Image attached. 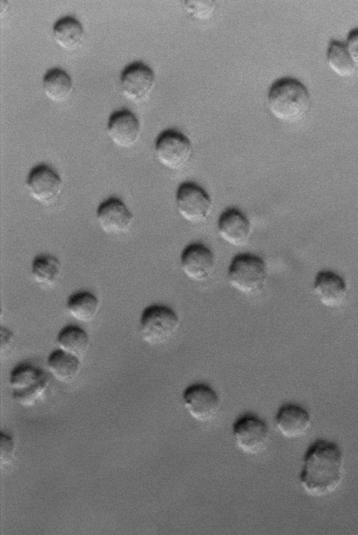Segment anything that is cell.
I'll return each instance as SVG.
<instances>
[{
    "instance_id": "d6986e66",
    "label": "cell",
    "mask_w": 358,
    "mask_h": 535,
    "mask_svg": "<svg viewBox=\"0 0 358 535\" xmlns=\"http://www.w3.org/2000/svg\"><path fill=\"white\" fill-rule=\"evenodd\" d=\"M47 367L56 380L69 383L78 375L81 364L79 357L59 348L48 355Z\"/></svg>"
},
{
    "instance_id": "9c48e42d",
    "label": "cell",
    "mask_w": 358,
    "mask_h": 535,
    "mask_svg": "<svg viewBox=\"0 0 358 535\" xmlns=\"http://www.w3.org/2000/svg\"><path fill=\"white\" fill-rule=\"evenodd\" d=\"M182 401L189 414L201 422L213 420L220 407L218 394L205 383H195L187 387L182 393Z\"/></svg>"
},
{
    "instance_id": "5bb4252c",
    "label": "cell",
    "mask_w": 358,
    "mask_h": 535,
    "mask_svg": "<svg viewBox=\"0 0 358 535\" xmlns=\"http://www.w3.org/2000/svg\"><path fill=\"white\" fill-rule=\"evenodd\" d=\"M141 127L136 116L122 108L113 112L107 124V134L113 143L120 148H129L138 141Z\"/></svg>"
},
{
    "instance_id": "52a82bcc",
    "label": "cell",
    "mask_w": 358,
    "mask_h": 535,
    "mask_svg": "<svg viewBox=\"0 0 358 535\" xmlns=\"http://www.w3.org/2000/svg\"><path fill=\"white\" fill-rule=\"evenodd\" d=\"M176 204L180 215L192 224L205 221L212 208V200L208 193L192 181L179 185L176 192Z\"/></svg>"
},
{
    "instance_id": "4316f807",
    "label": "cell",
    "mask_w": 358,
    "mask_h": 535,
    "mask_svg": "<svg viewBox=\"0 0 358 535\" xmlns=\"http://www.w3.org/2000/svg\"><path fill=\"white\" fill-rule=\"evenodd\" d=\"M15 336L12 331L6 327H1V357H7L13 350Z\"/></svg>"
},
{
    "instance_id": "4fadbf2b",
    "label": "cell",
    "mask_w": 358,
    "mask_h": 535,
    "mask_svg": "<svg viewBox=\"0 0 358 535\" xmlns=\"http://www.w3.org/2000/svg\"><path fill=\"white\" fill-rule=\"evenodd\" d=\"M96 218L101 229L113 235L127 232L134 221V216L127 206L116 197L107 199L99 204Z\"/></svg>"
},
{
    "instance_id": "e0dca14e",
    "label": "cell",
    "mask_w": 358,
    "mask_h": 535,
    "mask_svg": "<svg viewBox=\"0 0 358 535\" xmlns=\"http://www.w3.org/2000/svg\"><path fill=\"white\" fill-rule=\"evenodd\" d=\"M313 291L323 306L336 308L345 301L348 288L341 276L331 271L323 270L319 271L315 277Z\"/></svg>"
},
{
    "instance_id": "9a60e30c",
    "label": "cell",
    "mask_w": 358,
    "mask_h": 535,
    "mask_svg": "<svg viewBox=\"0 0 358 535\" xmlns=\"http://www.w3.org/2000/svg\"><path fill=\"white\" fill-rule=\"evenodd\" d=\"M217 231L221 238L229 245H244L251 233V224L247 216L239 209L229 208L220 215Z\"/></svg>"
},
{
    "instance_id": "ba28073f",
    "label": "cell",
    "mask_w": 358,
    "mask_h": 535,
    "mask_svg": "<svg viewBox=\"0 0 358 535\" xmlns=\"http://www.w3.org/2000/svg\"><path fill=\"white\" fill-rule=\"evenodd\" d=\"M233 436L236 445L241 452L256 455L267 446L270 432L265 421L256 415L247 414L234 423Z\"/></svg>"
},
{
    "instance_id": "cb8c5ba5",
    "label": "cell",
    "mask_w": 358,
    "mask_h": 535,
    "mask_svg": "<svg viewBox=\"0 0 358 535\" xmlns=\"http://www.w3.org/2000/svg\"><path fill=\"white\" fill-rule=\"evenodd\" d=\"M31 273L37 283L45 286L52 285L60 276V262L56 257L51 255H37L31 262Z\"/></svg>"
},
{
    "instance_id": "ac0fdd59",
    "label": "cell",
    "mask_w": 358,
    "mask_h": 535,
    "mask_svg": "<svg viewBox=\"0 0 358 535\" xmlns=\"http://www.w3.org/2000/svg\"><path fill=\"white\" fill-rule=\"evenodd\" d=\"M52 30L55 43L66 50L77 48L81 45L85 36L83 24L78 19L70 15L57 20Z\"/></svg>"
},
{
    "instance_id": "83f0119b",
    "label": "cell",
    "mask_w": 358,
    "mask_h": 535,
    "mask_svg": "<svg viewBox=\"0 0 358 535\" xmlns=\"http://www.w3.org/2000/svg\"><path fill=\"white\" fill-rule=\"evenodd\" d=\"M345 46L357 69H358V28L349 32Z\"/></svg>"
},
{
    "instance_id": "7402d4cb",
    "label": "cell",
    "mask_w": 358,
    "mask_h": 535,
    "mask_svg": "<svg viewBox=\"0 0 358 535\" xmlns=\"http://www.w3.org/2000/svg\"><path fill=\"white\" fill-rule=\"evenodd\" d=\"M326 60L331 70L341 78L351 77L357 70L345 43L336 40L329 41Z\"/></svg>"
},
{
    "instance_id": "3957f363",
    "label": "cell",
    "mask_w": 358,
    "mask_h": 535,
    "mask_svg": "<svg viewBox=\"0 0 358 535\" xmlns=\"http://www.w3.org/2000/svg\"><path fill=\"white\" fill-rule=\"evenodd\" d=\"M230 285L243 294L257 296L264 290L267 280V268L264 261L253 254L236 255L227 271Z\"/></svg>"
},
{
    "instance_id": "44dd1931",
    "label": "cell",
    "mask_w": 358,
    "mask_h": 535,
    "mask_svg": "<svg viewBox=\"0 0 358 535\" xmlns=\"http://www.w3.org/2000/svg\"><path fill=\"white\" fill-rule=\"evenodd\" d=\"M66 308L76 320L88 322L96 317L99 309V301L96 296L90 292H78L68 298Z\"/></svg>"
},
{
    "instance_id": "d4e9b609",
    "label": "cell",
    "mask_w": 358,
    "mask_h": 535,
    "mask_svg": "<svg viewBox=\"0 0 358 535\" xmlns=\"http://www.w3.org/2000/svg\"><path fill=\"white\" fill-rule=\"evenodd\" d=\"M185 11L194 19L205 20L211 17L215 8L214 1H185Z\"/></svg>"
},
{
    "instance_id": "277c9868",
    "label": "cell",
    "mask_w": 358,
    "mask_h": 535,
    "mask_svg": "<svg viewBox=\"0 0 358 535\" xmlns=\"http://www.w3.org/2000/svg\"><path fill=\"white\" fill-rule=\"evenodd\" d=\"M9 384L13 399L22 406L31 407L44 397L49 380L41 368L30 364H20L11 370Z\"/></svg>"
},
{
    "instance_id": "603a6c76",
    "label": "cell",
    "mask_w": 358,
    "mask_h": 535,
    "mask_svg": "<svg viewBox=\"0 0 358 535\" xmlns=\"http://www.w3.org/2000/svg\"><path fill=\"white\" fill-rule=\"evenodd\" d=\"M57 343L59 348L78 357L87 350L90 339L87 332L76 325H67L58 333Z\"/></svg>"
},
{
    "instance_id": "2e32d148",
    "label": "cell",
    "mask_w": 358,
    "mask_h": 535,
    "mask_svg": "<svg viewBox=\"0 0 358 535\" xmlns=\"http://www.w3.org/2000/svg\"><path fill=\"white\" fill-rule=\"evenodd\" d=\"M311 417L301 406L295 404H283L275 417V427L287 438L303 436L311 426Z\"/></svg>"
},
{
    "instance_id": "7c38bea8",
    "label": "cell",
    "mask_w": 358,
    "mask_h": 535,
    "mask_svg": "<svg viewBox=\"0 0 358 535\" xmlns=\"http://www.w3.org/2000/svg\"><path fill=\"white\" fill-rule=\"evenodd\" d=\"M180 263L182 272L188 278L195 282H203L213 274L215 259L209 248L201 243H193L182 251Z\"/></svg>"
},
{
    "instance_id": "7a4b0ae2",
    "label": "cell",
    "mask_w": 358,
    "mask_h": 535,
    "mask_svg": "<svg viewBox=\"0 0 358 535\" xmlns=\"http://www.w3.org/2000/svg\"><path fill=\"white\" fill-rule=\"evenodd\" d=\"M311 104L310 94L299 80L285 77L275 81L267 95L270 113L285 123H295L308 112Z\"/></svg>"
},
{
    "instance_id": "8992f818",
    "label": "cell",
    "mask_w": 358,
    "mask_h": 535,
    "mask_svg": "<svg viewBox=\"0 0 358 535\" xmlns=\"http://www.w3.org/2000/svg\"><path fill=\"white\" fill-rule=\"evenodd\" d=\"M192 150L189 138L176 129L163 131L155 143L157 161L170 170H179L185 166L192 157Z\"/></svg>"
},
{
    "instance_id": "8fae6325",
    "label": "cell",
    "mask_w": 358,
    "mask_h": 535,
    "mask_svg": "<svg viewBox=\"0 0 358 535\" xmlns=\"http://www.w3.org/2000/svg\"><path fill=\"white\" fill-rule=\"evenodd\" d=\"M26 185L30 196L43 205L54 203L62 190L61 177L46 164L34 166L27 176Z\"/></svg>"
},
{
    "instance_id": "30bf717a",
    "label": "cell",
    "mask_w": 358,
    "mask_h": 535,
    "mask_svg": "<svg viewBox=\"0 0 358 535\" xmlns=\"http://www.w3.org/2000/svg\"><path fill=\"white\" fill-rule=\"evenodd\" d=\"M155 83L154 71L148 65L141 62L127 65L120 77L123 95L133 102L145 100L152 92Z\"/></svg>"
},
{
    "instance_id": "ffe728a7",
    "label": "cell",
    "mask_w": 358,
    "mask_h": 535,
    "mask_svg": "<svg viewBox=\"0 0 358 535\" xmlns=\"http://www.w3.org/2000/svg\"><path fill=\"white\" fill-rule=\"evenodd\" d=\"M42 83L46 97L56 103L65 101L73 90L71 78L59 68H52L47 71L43 77Z\"/></svg>"
},
{
    "instance_id": "6da1fadb",
    "label": "cell",
    "mask_w": 358,
    "mask_h": 535,
    "mask_svg": "<svg viewBox=\"0 0 358 535\" xmlns=\"http://www.w3.org/2000/svg\"><path fill=\"white\" fill-rule=\"evenodd\" d=\"M344 475V457L339 445L317 439L306 450L299 473L300 484L308 495L327 496L336 491Z\"/></svg>"
},
{
    "instance_id": "5b68a950",
    "label": "cell",
    "mask_w": 358,
    "mask_h": 535,
    "mask_svg": "<svg viewBox=\"0 0 358 535\" xmlns=\"http://www.w3.org/2000/svg\"><path fill=\"white\" fill-rule=\"evenodd\" d=\"M139 324L144 342L150 345H158L167 342L175 334L180 327V319L171 308L163 304H152L143 309Z\"/></svg>"
},
{
    "instance_id": "484cf974",
    "label": "cell",
    "mask_w": 358,
    "mask_h": 535,
    "mask_svg": "<svg viewBox=\"0 0 358 535\" xmlns=\"http://www.w3.org/2000/svg\"><path fill=\"white\" fill-rule=\"evenodd\" d=\"M1 464L7 465L12 462L15 455V441L10 434L1 432L0 434Z\"/></svg>"
}]
</instances>
